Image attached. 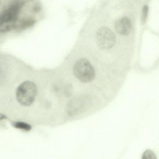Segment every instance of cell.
I'll return each instance as SVG.
<instances>
[{
  "label": "cell",
  "mask_w": 159,
  "mask_h": 159,
  "mask_svg": "<svg viewBox=\"0 0 159 159\" xmlns=\"http://www.w3.org/2000/svg\"><path fill=\"white\" fill-rule=\"evenodd\" d=\"M13 125L16 128L21 129L26 131H30L32 128L31 125L26 123L22 122H17L15 123Z\"/></svg>",
  "instance_id": "6"
},
{
  "label": "cell",
  "mask_w": 159,
  "mask_h": 159,
  "mask_svg": "<svg viewBox=\"0 0 159 159\" xmlns=\"http://www.w3.org/2000/svg\"><path fill=\"white\" fill-rule=\"evenodd\" d=\"M75 77L82 82H91L95 76L94 69L88 60L85 58L79 59L73 67Z\"/></svg>",
  "instance_id": "2"
},
{
  "label": "cell",
  "mask_w": 159,
  "mask_h": 159,
  "mask_svg": "<svg viewBox=\"0 0 159 159\" xmlns=\"http://www.w3.org/2000/svg\"><path fill=\"white\" fill-rule=\"evenodd\" d=\"M36 84L32 82L25 81L20 84L16 91L18 102L24 106H29L34 102L37 96Z\"/></svg>",
  "instance_id": "1"
},
{
  "label": "cell",
  "mask_w": 159,
  "mask_h": 159,
  "mask_svg": "<svg viewBox=\"0 0 159 159\" xmlns=\"http://www.w3.org/2000/svg\"><path fill=\"white\" fill-rule=\"evenodd\" d=\"M97 43L101 49H109L115 44L116 39L113 32L107 27H101L96 34Z\"/></svg>",
  "instance_id": "3"
},
{
  "label": "cell",
  "mask_w": 159,
  "mask_h": 159,
  "mask_svg": "<svg viewBox=\"0 0 159 159\" xmlns=\"http://www.w3.org/2000/svg\"><path fill=\"white\" fill-rule=\"evenodd\" d=\"M143 159H155V156L153 152L150 150H146L142 155Z\"/></svg>",
  "instance_id": "7"
},
{
  "label": "cell",
  "mask_w": 159,
  "mask_h": 159,
  "mask_svg": "<svg viewBox=\"0 0 159 159\" xmlns=\"http://www.w3.org/2000/svg\"><path fill=\"white\" fill-rule=\"evenodd\" d=\"M19 8L20 4L19 3H16L13 4L0 16V24L7 23L14 19L17 14Z\"/></svg>",
  "instance_id": "5"
},
{
  "label": "cell",
  "mask_w": 159,
  "mask_h": 159,
  "mask_svg": "<svg viewBox=\"0 0 159 159\" xmlns=\"http://www.w3.org/2000/svg\"><path fill=\"white\" fill-rule=\"evenodd\" d=\"M148 7H146V6H145V7H144V9H143V20H144L146 19V17H147V13H148Z\"/></svg>",
  "instance_id": "8"
},
{
  "label": "cell",
  "mask_w": 159,
  "mask_h": 159,
  "mask_svg": "<svg viewBox=\"0 0 159 159\" xmlns=\"http://www.w3.org/2000/svg\"><path fill=\"white\" fill-rule=\"evenodd\" d=\"M116 31L120 35L127 36L131 32L132 23L127 17H123L117 20L115 24Z\"/></svg>",
  "instance_id": "4"
}]
</instances>
